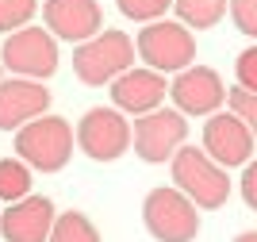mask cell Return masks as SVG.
Masks as SVG:
<instances>
[{
    "label": "cell",
    "instance_id": "52a82bcc",
    "mask_svg": "<svg viewBox=\"0 0 257 242\" xmlns=\"http://www.w3.org/2000/svg\"><path fill=\"white\" fill-rule=\"evenodd\" d=\"M131 123L119 108H88L77 123V146L92 162H115L131 146Z\"/></svg>",
    "mask_w": 257,
    "mask_h": 242
},
{
    "label": "cell",
    "instance_id": "7c38bea8",
    "mask_svg": "<svg viewBox=\"0 0 257 242\" xmlns=\"http://www.w3.org/2000/svg\"><path fill=\"white\" fill-rule=\"evenodd\" d=\"M54 200L50 196H23V200L8 204V211H0V234L4 242H46L54 231Z\"/></svg>",
    "mask_w": 257,
    "mask_h": 242
},
{
    "label": "cell",
    "instance_id": "603a6c76",
    "mask_svg": "<svg viewBox=\"0 0 257 242\" xmlns=\"http://www.w3.org/2000/svg\"><path fill=\"white\" fill-rule=\"evenodd\" d=\"M238 189H242V200L257 211V162H246V173L238 181Z\"/></svg>",
    "mask_w": 257,
    "mask_h": 242
},
{
    "label": "cell",
    "instance_id": "9c48e42d",
    "mask_svg": "<svg viewBox=\"0 0 257 242\" xmlns=\"http://www.w3.org/2000/svg\"><path fill=\"white\" fill-rule=\"evenodd\" d=\"M169 96L181 116H215L226 100L223 77L207 69V65H188L177 73V81L169 85Z\"/></svg>",
    "mask_w": 257,
    "mask_h": 242
},
{
    "label": "cell",
    "instance_id": "e0dca14e",
    "mask_svg": "<svg viewBox=\"0 0 257 242\" xmlns=\"http://www.w3.org/2000/svg\"><path fill=\"white\" fill-rule=\"evenodd\" d=\"M46 242H100V231L92 227L85 211H62L54 219V231Z\"/></svg>",
    "mask_w": 257,
    "mask_h": 242
},
{
    "label": "cell",
    "instance_id": "2e32d148",
    "mask_svg": "<svg viewBox=\"0 0 257 242\" xmlns=\"http://www.w3.org/2000/svg\"><path fill=\"white\" fill-rule=\"evenodd\" d=\"M31 196V166L23 158H0V200L16 204Z\"/></svg>",
    "mask_w": 257,
    "mask_h": 242
},
{
    "label": "cell",
    "instance_id": "5b68a950",
    "mask_svg": "<svg viewBox=\"0 0 257 242\" xmlns=\"http://www.w3.org/2000/svg\"><path fill=\"white\" fill-rule=\"evenodd\" d=\"M135 65V39L123 31H100L73 50V73L85 85H111Z\"/></svg>",
    "mask_w": 257,
    "mask_h": 242
},
{
    "label": "cell",
    "instance_id": "d6986e66",
    "mask_svg": "<svg viewBox=\"0 0 257 242\" xmlns=\"http://www.w3.org/2000/svg\"><path fill=\"white\" fill-rule=\"evenodd\" d=\"M115 4L127 20H139V23H154L173 8V0H115Z\"/></svg>",
    "mask_w": 257,
    "mask_h": 242
},
{
    "label": "cell",
    "instance_id": "ffe728a7",
    "mask_svg": "<svg viewBox=\"0 0 257 242\" xmlns=\"http://www.w3.org/2000/svg\"><path fill=\"white\" fill-rule=\"evenodd\" d=\"M226 104H230V112L249 127V135H253V142H257V93H246V89L234 85V89L226 93Z\"/></svg>",
    "mask_w": 257,
    "mask_h": 242
},
{
    "label": "cell",
    "instance_id": "ac0fdd59",
    "mask_svg": "<svg viewBox=\"0 0 257 242\" xmlns=\"http://www.w3.org/2000/svg\"><path fill=\"white\" fill-rule=\"evenodd\" d=\"M35 12H39V0H0V31L12 35L27 27Z\"/></svg>",
    "mask_w": 257,
    "mask_h": 242
},
{
    "label": "cell",
    "instance_id": "d4e9b609",
    "mask_svg": "<svg viewBox=\"0 0 257 242\" xmlns=\"http://www.w3.org/2000/svg\"><path fill=\"white\" fill-rule=\"evenodd\" d=\"M0 81H4V58H0Z\"/></svg>",
    "mask_w": 257,
    "mask_h": 242
},
{
    "label": "cell",
    "instance_id": "8fae6325",
    "mask_svg": "<svg viewBox=\"0 0 257 242\" xmlns=\"http://www.w3.org/2000/svg\"><path fill=\"white\" fill-rule=\"evenodd\" d=\"M43 23L54 39L88 42L92 35L104 31V12H100L96 0H46Z\"/></svg>",
    "mask_w": 257,
    "mask_h": 242
},
{
    "label": "cell",
    "instance_id": "cb8c5ba5",
    "mask_svg": "<svg viewBox=\"0 0 257 242\" xmlns=\"http://www.w3.org/2000/svg\"><path fill=\"white\" fill-rule=\"evenodd\" d=\"M234 242H257V231H246V234H238Z\"/></svg>",
    "mask_w": 257,
    "mask_h": 242
},
{
    "label": "cell",
    "instance_id": "5bb4252c",
    "mask_svg": "<svg viewBox=\"0 0 257 242\" xmlns=\"http://www.w3.org/2000/svg\"><path fill=\"white\" fill-rule=\"evenodd\" d=\"M169 93V85H165V73L158 69H135L131 65L127 73H119L111 81V104L119 112H127V116H146V112H158L161 100Z\"/></svg>",
    "mask_w": 257,
    "mask_h": 242
},
{
    "label": "cell",
    "instance_id": "6da1fadb",
    "mask_svg": "<svg viewBox=\"0 0 257 242\" xmlns=\"http://www.w3.org/2000/svg\"><path fill=\"white\" fill-rule=\"evenodd\" d=\"M16 158H23L39 173H58L73 158V127L62 116H39L16 131Z\"/></svg>",
    "mask_w": 257,
    "mask_h": 242
},
{
    "label": "cell",
    "instance_id": "44dd1931",
    "mask_svg": "<svg viewBox=\"0 0 257 242\" xmlns=\"http://www.w3.org/2000/svg\"><path fill=\"white\" fill-rule=\"evenodd\" d=\"M234 77H238V89H246V93H257V46H246V50L238 54V62H234Z\"/></svg>",
    "mask_w": 257,
    "mask_h": 242
},
{
    "label": "cell",
    "instance_id": "3957f363",
    "mask_svg": "<svg viewBox=\"0 0 257 242\" xmlns=\"http://www.w3.org/2000/svg\"><path fill=\"white\" fill-rule=\"evenodd\" d=\"M142 223L158 242H192L200 234V215L196 204L184 196L177 185L150 189L142 200Z\"/></svg>",
    "mask_w": 257,
    "mask_h": 242
},
{
    "label": "cell",
    "instance_id": "277c9868",
    "mask_svg": "<svg viewBox=\"0 0 257 242\" xmlns=\"http://www.w3.org/2000/svg\"><path fill=\"white\" fill-rule=\"evenodd\" d=\"M135 50L158 73H181L196 62V39L181 20H154L135 39Z\"/></svg>",
    "mask_w": 257,
    "mask_h": 242
},
{
    "label": "cell",
    "instance_id": "9a60e30c",
    "mask_svg": "<svg viewBox=\"0 0 257 242\" xmlns=\"http://www.w3.org/2000/svg\"><path fill=\"white\" fill-rule=\"evenodd\" d=\"M226 4L230 0H173V8L181 16L184 27H196V31H207L226 16Z\"/></svg>",
    "mask_w": 257,
    "mask_h": 242
},
{
    "label": "cell",
    "instance_id": "7a4b0ae2",
    "mask_svg": "<svg viewBox=\"0 0 257 242\" xmlns=\"http://www.w3.org/2000/svg\"><path fill=\"white\" fill-rule=\"evenodd\" d=\"M173 185L196 204V208H223L230 196V177L219 162L207 158V150L181 146L173 154Z\"/></svg>",
    "mask_w": 257,
    "mask_h": 242
},
{
    "label": "cell",
    "instance_id": "30bf717a",
    "mask_svg": "<svg viewBox=\"0 0 257 242\" xmlns=\"http://www.w3.org/2000/svg\"><path fill=\"white\" fill-rule=\"evenodd\" d=\"M253 135H249V127L234 116V112H215L207 116L204 123V150L207 158L219 162L223 169H234V166H246L249 154H253Z\"/></svg>",
    "mask_w": 257,
    "mask_h": 242
},
{
    "label": "cell",
    "instance_id": "ba28073f",
    "mask_svg": "<svg viewBox=\"0 0 257 242\" xmlns=\"http://www.w3.org/2000/svg\"><path fill=\"white\" fill-rule=\"evenodd\" d=\"M131 142H135V154L142 162H158L169 158L184 146V138H188V123H184L181 112H169V108H158V112H146V116L135 119V131H131Z\"/></svg>",
    "mask_w": 257,
    "mask_h": 242
},
{
    "label": "cell",
    "instance_id": "8992f818",
    "mask_svg": "<svg viewBox=\"0 0 257 242\" xmlns=\"http://www.w3.org/2000/svg\"><path fill=\"white\" fill-rule=\"evenodd\" d=\"M4 69L12 77H31V81H46L58 69V39L43 27H20L12 31L0 46Z\"/></svg>",
    "mask_w": 257,
    "mask_h": 242
},
{
    "label": "cell",
    "instance_id": "7402d4cb",
    "mask_svg": "<svg viewBox=\"0 0 257 242\" xmlns=\"http://www.w3.org/2000/svg\"><path fill=\"white\" fill-rule=\"evenodd\" d=\"M230 20L242 35L257 39V0H230Z\"/></svg>",
    "mask_w": 257,
    "mask_h": 242
},
{
    "label": "cell",
    "instance_id": "4fadbf2b",
    "mask_svg": "<svg viewBox=\"0 0 257 242\" xmlns=\"http://www.w3.org/2000/svg\"><path fill=\"white\" fill-rule=\"evenodd\" d=\"M50 93L31 77H4L0 81V131H20L23 123L46 116Z\"/></svg>",
    "mask_w": 257,
    "mask_h": 242
}]
</instances>
